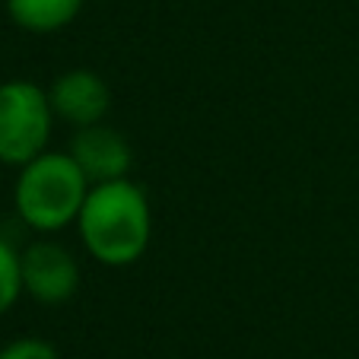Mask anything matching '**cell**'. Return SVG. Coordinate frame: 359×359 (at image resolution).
<instances>
[{"label":"cell","instance_id":"cell-1","mask_svg":"<svg viewBox=\"0 0 359 359\" xmlns=\"http://www.w3.org/2000/svg\"><path fill=\"white\" fill-rule=\"evenodd\" d=\"M74 226L89 258L102 267H130L153 242V207L130 178L99 182L89 188Z\"/></svg>","mask_w":359,"mask_h":359},{"label":"cell","instance_id":"cell-2","mask_svg":"<svg viewBox=\"0 0 359 359\" xmlns=\"http://www.w3.org/2000/svg\"><path fill=\"white\" fill-rule=\"evenodd\" d=\"M89 188H93L89 178L83 175V169L74 163L67 149L64 153L45 149L32 163L16 169V217L22 219V226H29L32 232H41V236L61 232L76 223Z\"/></svg>","mask_w":359,"mask_h":359},{"label":"cell","instance_id":"cell-3","mask_svg":"<svg viewBox=\"0 0 359 359\" xmlns=\"http://www.w3.org/2000/svg\"><path fill=\"white\" fill-rule=\"evenodd\" d=\"M55 109L48 89L32 80H4L0 83V163L20 165L41 156L51 143Z\"/></svg>","mask_w":359,"mask_h":359},{"label":"cell","instance_id":"cell-4","mask_svg":"<svg viewBox=\"0 0 359 359\" xmlns=\"http://www.w3.org/2000/svg\"><path fill=\"white\" fill-rule=\"evenodd\" d=\"M22 292L39 305H64L80 290V264L74 251L55 238H35L20 248Z\"/></svg>","mask_w":359,"mask_h":359},{"label":"cell","instance_id":"cell-5","mask_svg":"<svg viewBox=\"0 0 359 359\" xmlns=\"http://www.w3.org/2000/svg\"><path fill=\"white\" fill-rule=\"evenodd\" d=\"M48 99L55 118L70 128H86V124L105 121L111 109V89L102 80V74L89 67H70L57 74L48 86Z\"/></svg>","mask_w":359,"mask_h":359},{"label":"cell","instance_id":"cell-6","mask_svg":"<svg viewBox=\"0 0 359 359\" xmlns=\"http://www.w3.org/2000/svg\"><path fill=\"white\" fill-rule=\"evenodd\" d=\"M67 153L83 169V175L89 178V184L128 178L130 163H134L128 137H124L121 130L109 128L105 121L86 124V128H74Z\"/></svg>","mask_w":359,"mask_h":359},{"label":"cell","instance_id":"cell-7","mask_svg":"<svg viewBox=\"0 0 359 359\" xmlns=\"http://www.w3.org/2000/svg\"><path fill=\"white\" fill-rule=\"evenodd\" d=\"M86 0H7V16L29 35H51L80 16Z\"/></svg>","mask_w":359,"mask_h":359},{"label":"cell","instance_id":"cell-8","mask_svg":"<svg viewBox=\"0 0 359 359\" xmlns=\"http://www.w3.org/2000/svg\"><path fill=\"white\" fill-rule=\"evenodd\" d=\"M22 296V271H20V248L0 236V315H7Z\"/></svg>","mask_w":359,"mask_h":359},{"label":"cell","instance_id":"cell-9","mask_svg":"<svg viewBox=\"0 0 359 359\" xmlns=\"http://www.w3.org/2000/svg\"><path fill=\"white\" fill-rule=\"evenodd\" d=\"M0 359H61V353L41 337H16L7 346H0Z\"/></svg>","mask_w":359,"mask_h":359}]
</instances>
